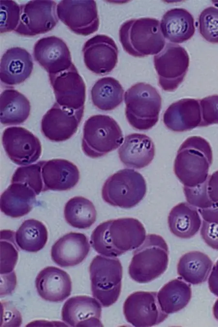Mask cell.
<instances>
[{
	"label": "cell",
	"instance_id": "obj_14",
	"mask_svg": "<svg viewBox=\"0 0 218 327\" xmlns=\"http://www.w3.org/2000/svg\"><path fill=\"white\" fill-rule=\"evenodd\" d=\"M48 77L59 105L73 110L84 109L86 86L73 63L68 69Z\"/></svg>",
	"mask_w": 218,
	"mask_h": 327
},
{
	"label": "cell",
	"instance_id": "obj_16",
	"mask_svg": "<svg viewBox=\"0 0 218 327\" xmlns=\"http://www.w3.org/2000/svg\"><path fill=\"white\" fill-rule=\"evenodd\" d=\"M82 52L86 67L96 74L109 73L118 62V47L113 39L106 35L97 34L88 39Z\"/></svg>",
	"mask_w": 218,
	"mask_h": 327
},
{
	"label": "cell",
	"instance_id": "obj_39",
	"mask_svg": "<svg viewBox=\"0 0 218 327\" xmlns=\"http://www.w3.org/2000/svg\"><path fill=\"white\" fill-rule=\"evenodd\" d=\"M199 102L202 115L200 127L218 124V95L205 97Z\"/></svg>",
	"mask_w": 218,
	"mask_h": 327
},
{
	"label": "cell",
	"instance_id": "obj_26",
	"mask_svg": "<svg viewBox=\"0 0 218 327\" xmlns=\"http://www.w3.org/2000/svg\"><path fill=\"white\" fill-rule=\"evenodd\" d=\"M36 195L27 185L11 183L0 196V210L11 218L23 217L32 209L36 202Z\"/></svg>",
	"mask_w": 218,
	"mask_h": 327
},
{
	"label": "cell",
	"instance_id": "obj_2",
	"mask_svg": "<svg viewBox=\"0 0 218 327\" xmlns=\"http://www.w3.org/2000/svg\"><path fill=\"white\" fill-rule=\"evenodd\" d=\"M213 162L210 143L200 136L187 138L180 145L174 160L173 171L184 186L193 187L204 183Z\"/></svg>",
	"mask_w": 218,
	"mask_h": 327
},
{
	"label": "cell",
	"instance_id": "obj_23",
	"mask_svg": "<svg viewBox=\"0 0 218 327\" xmlns=\"http://www.w3.org/2000/svg\"><path fill=\"white\" fill-rule=\"evenodd\" d=\"M155 155V144L149 137L140 133L127 135L118 149L120 161L128 168L140 169L149 165Z\"/></svg>",
	"mask_w": 218,
	"mask_h": 327
},
{
	"label": "cell",
	"instance_id": "obj_12",
	"mask_svg": "<svg viewBox=\"0 0 218 327\" xmlns=\"http://www.w3.org/2000/svg\"><path fill=\"white\" fill-rule=\"evenodd\" d=\"M157 293L137 291L130 294L123 305L128 323L135 327H152L163 322L168 316L159 305Z\"/></svg>",
	"mask_w": 218,
	"mask_h": 327
},
{
	"label": "cell",
	"instance_id": "obj_3",
	"mask_svg": "<svg viewBox=\"0 0 218 327\" xmlns=\"http://www.w3.org/2000/svg\"><path fill=\"white\" fill-rule=\"evenodd\" d=\"M119 35L124 50L136 57L156 55L166 43L159 21L154 18L128 20L121 26Z\"/></svg>",
	"mask_w": 218,
	"mask_h": 327
},
{
	"label": "cell",
	"instance_id": "obj_15",
	"mask_svg": "<svg viewBox=\"0 0 218 327\" xmlns=\"http://www.w3.org/2000/svg\"><path fill=\"white\" fill-rule=\"evenodd\" d=\"M84 109H68L55 102L43 116L41 123L42 134L47 139L54 142L69 139L78 130L83 116Z\"/></svg>",
	"mask_w": 218,
	"mask_h": 327
},
{
	"label": "cell",
	"instance_id": "obj_10",
	"mask_svg": "<svg viewBox=\"0 0 218 327\" xmlns=\"http://www.w3.org/2000/svg\"><path fill=\"white\" fill-rule=\"evenodd\" d=\"M59 19L73 32L87 36L96 31L99 19L94 0H61L57 5Z\"/></svg>",
	"mask_w": 218,
	"mask_h": 327
},
{
	"label": "cell",
	"instance_id": "obj_28",
	"mask_svg": "<svg viewBox=\"0 0 218 327\" xmlns=\"http://www.w3.org/2000/svg\"><path fill=\"white\" fill-rule=\"evenodd\" d=\"M0 123L5 125L24 123L31 111L28 99L14 89L4 90L0 96Z\"/></svg>",
	"mask_w": 218,
	"mask_h": 327
},
{
	"label": "cell",
	"instance_id": "obj_19",
	"mask_svg": "<svg viewBox=\"0 0 218 327\" xmlns=\"http://www.w3.org/2000/svg\"><path fill=\"white\" fill-rule=\"evenodd\" d=\"M90 249L88 239L84 234L70 232L53 244L51 256L53 261L61 267L73 266L86 258Z\"/></svg>",
	"mask_w": 218,
	"mask_h": 327
},
{
	"label": "cell",
	"instance_id": "obj_42",
	"mask_svg": "<svg viewBox=\"0 0 218 327\" xmlns=\"http://www.w3.org/2000/svg\"><path fill=\"white\" fill-rule=\"evenodd\" d=\"M198 212L204 220L218 224V204L215 203L212 206L206 208L198 209Z\"/></svg>",
	"mask_w": 218,
	"mask_h": 327
},
{
	"label": "cell",
	"instance_id": "obj_17",
	"mask_svg": "<svg viewBox=\"0 0 218 327\" xmlns=\"http://www.w3.org/2000/svg\"><path fill=\"white\" fill-rule=\"evenodd\" d=\"M33 55L35 61L48 74L66 70L73 63L67 45L63 40L55 36L39 39L34 44Z\"/></svg>",
	"mask_w": 218,
	"mask_h": 327
},
{
	"label": "cell",
	"instance_id": "obj_27",
	"mask_svg": "<svg viewBox=\"0 0 218 327\" xmlns=\"http://www.w3.org/2000/svg\"><path fill=\"white\" fill-rule=\"evenodd\" d=\"M168 223L171 232L175 236L188 239L198 232L202 220L196 207L188 202H182L170 211Z\"/></svg>",
	"mask_w": 218,
	"mask_h": 327
},
{
	"label": "cell",
	"instance_id": "obj_33",
	"mask_svg": "<svg viewBox=\"0 0 218 327\" xmlns=\"http://www.w3.org/2000/svg\"><path fill=\"white\" fill-rule=\"evenodd\" d=\"M97 212L92 202L82 196L70 199L65 204L64 216L67 223L73 227L85 229L96 221Z\"/></svg>",
	"mask_w": 218,
	"mask_h": 327
},
{
	"label": "cell",
	"instance_id": "obj_1",
	"mask_svg": "<svg viewBox=\"0 0 218 327\" xmlns=\"http://www.w3.org/2000/svg\"><path fill=\"white\" fill-rule=\"evenodd\" d=\"M143 225L133 218L108 220L99 224L93 231L90 243L98 253L116 257L138 248L146 238Z\"/></svg>",
	"mask_w": 218,
	"mask_h": 327
},
{
	"label": "cell",
	"instance_id": "obj_7",
	"mask_svg": "<svg viewBox=\"0 0 218 327\" xmlns=\"http://www.w3.org/2000/svg\"><path fill=\"white\" fill-rule=\"evenodd\" d=\"M93 296L104 307L115 303L120 295L123 267L119 259L95 256L89 266Z\"/></svg>",
	"mask_w": 218,
	"mask_h": 327
},
{
	"label": "cell",
	"instance_id": "obj_41",
	"mask_svg": "<svg viewBox=\"0 0 218 327\" xmlns=\"http://www.w3.org/2000/svg\"><path fill=\"white\" fill-rule=\"evenodd\" d=\"M207 191L211 201L218 204V170L208 176Z\"/></svg>",
	"mask_w": 218,
	"mask_h": 327
},
{
	"label": "cell",
	"instance_id": "obj_8",
	"mask_svg": "<svg viewBox=\"0 0 218 327\" xmlns=\"http://www.w3.org/2000/svg\"><path fill=\"white\" fill-rule=\"evenodd\" d=\"M147 186L143 176L131 169H124L110 176L102 189L103 201L122 208L137 205L144 197Z\"/></svg>",
	"mask_w": 218,
	"mask_h": 327
},
{
	"label": "cell",
	"instance_id": "obj_6",
	"mask_svg": "<svg viewBox=\"0 0 218 327\" xmlns=\"http://www.w3.org/2000/svg\"><path fill=\"white\" fill-rule=\"evenodd\" d=\"M124 136L117 122L106 115H95L84 123L82 149L87 156L100 157L117 149L123 143Z\"/></svg>",
	"mask_w": 218,
	"mask_h": 327
},
{
	"label": "cell",
	"instance_id": "obj_9",
	"mask_svg": "<svg viewBox=\"0 0 218 327\" xmlns=\"http://www.w3.org/2000/svg\"><path fill=\"white\" fill-rule=\"evenodd\" d=\"M158 84L165 91L173 92L183 81L189 65V57L182 46L168 43L154 57Z\"/></svg>",
	"mask_w": 218,
	"mask_h": 327
},
{
	"label": "cell",
	"instance_id": "obj_30",
	"mask_svg": "<svg viewBox=\"0 0 218 327\" xmlns=\"http://www.w3.org/2000/svg\"><path fill=\"white\" fill-rule=\"evenodd\" d=\"M192 296L190 285L178 278L165 284L157 294L161 310L167 314L173 313L184 309Z\"/></svg>",
	"mask_w": 218,
	"mask_h": 327
},
{
	"label": "cell",
	"instance_id": "obj_36",
	"mask_svg": "<svg viewBox=\"0 0 218 327\" xmlns=\"http://www.w3.org/2000/svg\"><path fill=\"white\" fill-rule=\"evenodd\" d=\"M199 31L207 41L218 43V8L210 6L204 9L199 16Z\"/></svg>",
	"mask_w": 218,
	"mask_h": 327
},
{
	"label": "cell",
	"instance_id": "obj_31",
	"mask_svg": "<svg viewBox=\"0 0 218 327\" xmlns=\"http://www.w3.org/2000/svg\"><path fill=\"white\" fill-rule=\"evenodd\" d=\"M122 86L115 78L107 77L98 79L93 85L91 99L94 106L104 111L112 110L122 102Z\"/></svg>",
	"mask_w": 218,
	"mask_h": 327
},
{
	"label": "cell",
	"instance_id": "obj_4",
	"mask_svg": "<svg viewBox=\"0 0 218 327\" xmlns=\"http://www.w3.org/2000/svg\"><path fill=\"white\" fill-rule=\"evenodd\" d=\"M168 245L160 235L149 234L133 252L128 267L130 277L140 283L149 282L163 274L169 262Z\"/></svg>",
	"mask_w": 218,
	"mask_h": 327
},
{
	"label": "cell",
	"instance_id": "obj_40",
	"mask_svg": "<svg viewBox=\"0 0 218 327\" xmlns=\"http://www.w3.org/2000/svg\"><path fill=\"white\" fill-rule=\"evenodd\" d=\"M200 235L204 242L212 249L218 250V224L202 221Z\"/></svg>",
	"mask_w": 218,
	"mask_h": 327
},
{
	"label": "cell",
	"instance_id": "obj_25",
	"mask_svg": "<svg viewBox=\"0 0 218 327\" xmlns=\"http://www.w3.org/2000/svg\"><path fill=\"white\" fill-rule=\"evenodd\" d=\"M160 27L164 37L175 44L187 41L195 31L193 16L181 8H172L166 12L161 20Z\"/></svg>",
	"mask_w": 218,
	"mask_h": 327
},
{
	"label": "cell",
	"instance_id": "obj_5",
	"mask_svg": "<svg viewBox=\"0 0 218 327\" xmlns=\"http://www.w3.org/2000/svg\"><path fill=\"white\" fill-rule=\"evenodd\" d=\"M126 119L134 128L147 130L157 123L162 99L151 85L139 82L126 90L124 94Z\"/></svg>",
	"mask_w": 218,
	"mask_h": 327
},
{
	"label": "cell",
	"instance_id": "obj_13",
	"mask_svg": "<svg viewBox=\"0 0 218 327\" xmlns=\"http://www.w3.org/2000/svg\"><path fill=\"white\" fill-rule=\"evenodd\" d=\"M2 144L9 158L18 165H27L41 156L42 146L38 138L27 129L11 126L4 130Z\"/></svg>",
	"mask_w": 218,
	"mask_h": 327
},
{
	"label": "cell",
	"instance_id": "obj_34",
	"mask_svg": "<svg viewBox=\"0 0 218 327\" xmlns=\"http://www.w3.org/2000/svg\"><path fill=\"white\" fill-rule=\"evenodd\" d=\"M15 234L10 230L0 231V276H8L14 273L18 257Z\"/></svg>",
	"mask_w": 218,
	"mask_h": 327
},
{
	"label": "cell",
	"instance_id": "obj_35",
	"mask_svg": "<svg viewBox=\"0 0 218 327\" xmlns=\"http://www.w3.org/2000/svg\"><path fill=\"white\" fill-rule=\"evenodd\" d=\"M42 162L41 160L35 164L18 167L12 175L11 183L25 184L36 195L39 194L44 189L41 173Z\"/></svg>",
	"mask_w": 218,
	"mask_h": 327
},
{
	"label": "cell",
	"instance_id": "obj_29",
	"mask_svg": "<svg viewBox=\"0 0 218 327\" xmlns=\"http://www.w3.org/2000/svg\"><path fill=\"white\" fill-rule=\"evenodd\" d=\"M212 265L213 262L207 255L199 251H191L180 257L177 271L186 282L199 284L206 281Z\"/></svg>",
	"mask_w": 218,
	"mask_h": 327
},
{
	"label": "cell",
	"instance_id": "obj_11",
	"mask_svg": "<svg viewBox=\"0 0 218 327\" xmlns=\"http://www.w3.org/2000/svg\"><path fill=\"white\" fill-rule=\"evenodd\" d=\"M56 6L53 0H30L20 5V21L15 31L25 36L48 32L58 22Z\"/></svg>",
	"mask_w": 218,
	"mask_h": 327
},
{
	"label": "cell",
	"instance_id": "obj_32",
	"mask_svg": "<svg viewBox=\"0 0 218 327\" xmlns=\"http://www.w3.org/2000/svg\"><path fill=\"white\" fill-rule=\"evenodd\" d=\"M16 242L22 249L36 252L46 245L48 232L46 226L34 219L25 220L15 234Z\"/></svg>",
	"mask_w": 218,
	"mask_h": 327
},
{
	"label": "cell",
	"instance_id": "obj_20",
	"mask_svg": "<svg viewBox=\"0 0 218 327\" xmlns=\"http://www.w3.org/2000/svg\"><path fill=\"white\" fill-rule=\"evenodd\" d=\"M41 173L43 192L70 190L76 186L80 177L77 166L64 159L43 160Z\"/></svg>",
	"mask_w": 218,
	"mask_h": 327
},
{
	"label": "cell",
	"instance_id": "obj_21",
	"mask_svg": "<svg viewBox=\"0 0 218 327\" xmlns=\"http://www.w3.org/2000/svg\"><path fill=\"white\" fill-rule=\"evenodd\" d=\"M35 286L42 299L50 302H62L71 295L72 281L66 272L49 266L38 273L35 279Z\"/></svg>",
	"mask_w": 218,
	"mask_h": 327
},
{
	"label": "cell",
	"instance_id": "obj_43",
	"mask_svg": "<svg viewBox=\"0 0 218 327\" xmlns=\"http://www.w3.org/2000/svg\"><path fill=\"white\" fill-rule=\"evenodd\" d=\"M208 284L210 292L218 296V260L213 267L208 280Z\"/></svg>",
	"mask_w": 218,
	"mask_h": 327
},
{
	"label": "cell",
	"instance_id": "obj_18",
	"mask_svg": "<svg viewBox=\"0 0 218 327\" xmlns=\"http://www.w3.org/2000/svg\"><path fill=\"white\" fill-rule=\"evenodd\" d=\"M101 311V304L94 297L75 296L64 303L62 319L71 327H102Z\"/></svg>",
	"mask_w": 218,
	"mask_h": 327
},
{
	"label": "cell",
	"instance_id": "obj_38",
	"mask_svg": "<svg viewBox=\"0 0 218 327\" xmlns=\"http://www.w3.org/2000/svg\"><path fill=\"white\" fill-rule=\"evenodd\" d=\"M183 191L187 202L198 209L208 208L215 203L208 194L207 180L195 187L184 186Z\"/></svg>",
	"mask_w": 218,
	"mask_h": 327
},
{
	"label": "cell",
	"instance_id": "obj_44",
	"mask_svg": "<svg viewBox=\"0 0 218 327\" xmlns=\"http://www.w3.org/2000/svg\"><path fill=\"white\" fill-rule=\"evenodd\" d=\"M213 313L215 318L218 321V299L215 301L213 305Z\"/></svg>",
	"mask_w": 218,
	"mask_h": 327
},
{
	"label": "cell",
	"instance_id": "obj_24",
	"mask_svg": "<svg viewBox=\"0 0 218 327\" xmlns=\"http://www.w3.org/2000/svg\"><path fill=\"white\" fill-rule=\"evenodd\" d=\"M33 66L31 56L28 51L20 47H11L0 59V81L8 85L20 84L31 76Z\"/></svg>",
	"mask_w": 218,
	"mask_h": 327
},
{
	"label": "cell",
	"instance_id": "obj_37",
	"mask_svg": "<svg viewBox=\"0 0 218 327\" xmlns=\"http://www.w3.org/2000/svg\"><path fill=\"white\" fill-rule=\"evenodd\" d=\"M20 18V5L14 0L0 1V33L15 31Z\"/></svg>",
	"mask_w": 218,
	"mask_h": 327
},
{
	"label": "cell",
	"instance_id": "obj_22",
	"mask_svg": "<svg viewBox=\"0 0 218 327\" xmlns=\"http://www.w3.org/2000/svg\"><path fill=\"white\" fill-rule=\"evenodd\" d=\"M165 125L174 132L189 131L200 126L201 110L199 100L184 98L169 106L163 117Z\"/></svg>",
	"mask_w": 218,
	"mask_h": 327
}]
</instances>
